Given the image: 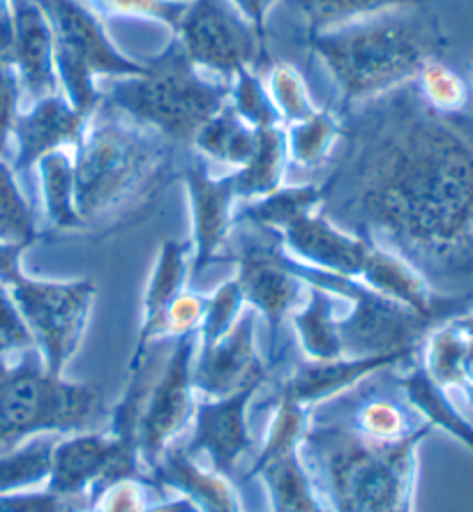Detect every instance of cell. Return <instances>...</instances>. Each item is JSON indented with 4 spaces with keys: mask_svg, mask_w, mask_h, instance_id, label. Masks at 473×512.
<instances>
[{
    "mask_svg": "<svg viewBox=\"0 0 473 512\" xmlns=\"http://www.w3.org/2000/svg\"><path fill=\"white\" fill-rule=\"evenodd\" d=\"M319 210L439 284L473 280V120L427 107L414 81L342 114Z\"/></svg>",
    "mask_w": 473,
    "mask_h": 512,
    "instance_id": "cell-1",
    "label": "cell"
},
{
    "mask_svg": "<svg viewBox=\"0 0 473 512\" xmlns=\"http://www.w3.org/2000/svg\"><path fill=\"white\" fill-rule=\"evenodd\" d=\"M305 42L335 79L344 109L414 81L448 49V35L427 7L390 10L305 35Z\"/></svg>",
    "mask_w": 473,
    "mask_h": 512,
    "instance_id": "cell-2",
    "label": "cell"
},
{
    "mask_svg": "<svg viewBox=\"0 0 473 512\" xmlns=\"http://www.w3.org/2000/svg\"><path fill=\"white\" fill-rule=\"evenodd\" d=\"M174 150L171 141L100 102L72 153L74 201L86 227L123 220L153 201L174 178Z\"/></svg>",
    "mask_w": 473,
    "mask_h": 512,
    "instance_id": "cell-3",
    "label": "cell"
},
{
    "mask_svg": "<svg viewBox=\"0 0 473 512\" xmlns=\"http://www.w3.org/2000/svg\"><path fill=\"white\" fill-rule=\"evenodd\" d=\"M231 81L208 79L171 40L137 77L104 79L102 102L160 134L174 146H192L199 127L229 102Z\"/></svg>",
    "mask_w": 473,
    "mask_h": 512,
    "instance_id": "cell-4",
    "label": "cell"
},
{
    "mask_svg": "<svg viewBox=\"0 0 473 512\" xmlns=\"http://www.w3.org/2000/svg\"><path fill=\"white\" fill-rule=\"evenodd\" d=\"M434 432L430 423L400 441L377 443L335 425L305 434L312 450L326 459L328 489L340 512H411L416 450Z\"/></svg>",
    "mask_w": 473,
    "mask_h": 512,
    "instance_id": "cell-5",
    "label": "cell"
},
{
    "mask_svg": "<svg viewBox=\"0 0 473 512\" xmlns=\"http://www.w3.org/2000/svg\"><path fill=\"white\" fill-rule=\"evenodd\" d=\"M30 351L0 376V448L42 432H86L102 416L100 390L51 376Z\"/></svg>",
    "mask_w": 473,
    "mask_h": 512,
    "instance_id": "cell-6",
    "label": "cell"
},
{
    "mask_svg": "<svg viewBox=\"0 0 473 512\" xmlns=\"http://www.w3.org/2000/svg\"><path fill=\"white\" fill-rule=\"evenodd\" d=\"M47 14L54 33V65L58 90L74 109L93 114L102 95L97 81L137 77L146 63L127 58L109 40L104 21L84 0H35Z\"/></svg>",
    "mask_w": 473,
    "mask_h": 512,
    "instance_id": "cell-7",
    "label": "cell"
},
{
    "mask_svg": "<svg viewBox=\"0 0 473 512\" xmlns=\"http://www.w3.org/2000/svg\"><path fill=\"white\" fill-rule=\"evenodd\" d=\"M291 268L305 284L319 286L333 296L354 303L344 319H337L344 358H374L393 356V353L414 358L416 349L425 344L427 335L439 328V323L381 296L354 277H340L326 273V270L310 268L296 261L294 256H291Z\"/></svg>",
    "mask_w": 473,
    "mask_h": 512,
    "instance_id": "cell-8",
    "label": "cell"
},
{
    "mask_svg": "<svg viewBox=\"0 0 473 512\" xmlns=\"http://www.w3.org/2000/svg\"><path fill=\"white\" fill-rule=\"evenodd\" d=\"M7 289L35 337L44 370L51 376H60L86 335L95 284L90 280H33L21 270L12 277Z\"/></svg>",
    "mask_w": 473,
    "mask_h": 512,
    "instance_id": "cell-9",
    "label": "cell"
},
{
    "mask_svg": "<svg viewBox=\"0 0 473 512\" xmlns=\"http://www.w3.org/2000/svg\"><path fill=\"white\" fill-rule=\"evenodd\" d=\"M174 37L201 72L222 81H231L243 67L268 63V49L231 0H187Z\"/></svg>",
    "mask_w": 473,
    "mask_h": 512,
    "instance_id": "cell-10",
    "label": "cell"
},
{
    "mask_svg": "<svg viewBox=\"0 0 473 512\" xmlns=\"http://www.w3.org/2000/svg\"><path fill=\"white\" fill-rule=\"evenodd\" d=\"M238 275L245 303L264 314L270 328V351H280L284 319L298 305L307 284L291 268V256L282 250L280 233L259 229L243 231L236 245Z\"/></svg>",
    "mask_w": 473,
    "mask_h": 512,
    "instance_id": "cell-11",
    "label": "cell"
},
{
    "mask_svg": "<svg viewBox=\"0 0 473 512\" xmlns=\"http://www.w3.org/2000/svg\"><path fill=\"white\" fill-rule=\"evenodd\" d=\"M305 432V409L289 395L280 397L264 450L250 476L264 478L273 512H324L298 459Z\"/></svg>",
    "mask_w": 473,
    "mask_h": 512,
    "instance_id": "cell-12",
    "label": "cell"
},
{
    "mask_svg": "<svg viewBox=\"0 0 473 512\" xmlns=\"http://www.w3.org/2000/svg\"><path fill=\"white\" fill-rule=\"evenodd\" d=\"M197 342L199 333L176 337L167 363L150 386L139 425V455H144L150 469L192 413V358Z\"/></svg>",
    "mask_w": 473,
    "mask_h": 512,
    "instance_id": "cell-13",
    "label": "cell"
},
{
    "mask_svg": "<svg viewBox=\"0 0 473 512\" xmlns=\"http://www.w3.org/2000/svg\"><path fill=\"white\" fill-rule=\"evenodd\" d=\"M187 197L192 210V266L194 275L204 273L210 263L220 261L229 247L231 222L236 213L234 173L213 178L201 160H190L183 169Z\"/></svg>",
    "mask_w": 473,
    "mask_h": 512,
    "instance_id": "cell-14",
    "label": "cell"
},
{
    "mask_svg": "<svg viewBox=\"0 0 473 512\" xmlns=\"http://www.w3.org/2000/svg\"><path fill=\"white\" fill-rule=\"evenodd\" d=\"M199 363L192 367V388L222 399L250 383H264L268 367L254 346V314L243 312L231 330L213 344H199Z\"/></svg>",
    "mask_w": 473,
    "mask_h": 512,
    "instance_id": "cell-15",
    "label": "cell"
},
{
    "mask_svg": "<svg viewBox=\"0 0 473 512\" xmlns=\"http://www.w3.org/2000/svg\"><path fill=\"white\" fill-rule=\"evenodd\" d=\"M282 247L305 266L326 270L340 277L358 280L372 240L344 231L328 220L321 210L300 215L280 233Z\"/></svg>",
    "mask_w": 473,
    "mask_h": 512,
    "instance_id": "cell-16",
    "label": "cell"
},
{
    "mask_svg": "<svg viewBox=\"0 0 473 512\" xmlns=\"http://www.w3.org/2000/svg\"><path fill=\"white\" fill-rule=\"evenodd\" d=\"M88 120L90 114L74 109L60 90L33 102L28 111H19L12 130V141L17 143L12 171L24 173L56 150L77 148Z\"/></svg>",
    "mask_w": 473,
    "mask_h": 512,
    "instance_id": "cell-17",
    "label": "cell"
},
{
    "mask_svg": "<svg viewBox=\"0 0 473 512\" xmlns=\"http://www.w3.org/2000/svg\"><path fill=\"white\" fill-rule=\"evenodd\" d=\"M259 388L261 383H250V386L236 390L234 395L199 404L194 413L197 432H194L190 446L183 448L185 453H206L213 459V469L220 476L229 478L238 459L250 453L252 448L245 411Z\"/></svg>",
    "mask_w": 473,
    "mask_h": 512,
    "instance_id": "cell-18",
    "label": "cell"
},
{
    "mask_svg": "<svg viewBox=\"0 0 473 512\" xmlns=\"http://www.w3.org/2000/svg\"><path fill=\"white\" fill-rule=\"evenodd\" d=\"M14 17L12 65L19 74L21 90L37 102L58 93L54 65V33L47 14L35 0H10Z\"/></svg>",
    "mask_w": 473,
    "mask_h": 512,
    "instance_id": "cell-19",
    "label": "cell"
},
{
    "mask_svg": "<svg viewBox=\"0 0 473 512\" xmlns=\"http://www.w3.org/2000/svg\"><path fill=\"white\" fill-rule=\"evenodd\" d=\"M190 247L192 243H180V240H164L160 252H157L153 275H150L146 296H144V323H141L137 349L132 360L146 356L148 346L157 337H164V314L180 293L185 291L187 273H190Z\"/></svg>",
    "mask_w": 473,
    "mask_h": 512,
    "instance_id": "cell-20",
    "label": "cell"
},
{
    "mask_svg": "<svg viewBox=\"0 0 473 512\" xmlns=\"http://www.w3.org/2000/svg\"><path fill=\"white\" fill-rule=\"evenodd\" d=\"M111 453H114V439L104 434L79 432L72 439L56 443L51 455L49 489L63 496L86 494V489L93 494Z\"/></svg>",
    "mask_w": 473,
    "mask_h": 512,
    "instance_id": "cell-21",
    "label": "cell"
},
{
    "mask_svg": "<svg viewBox=\"0 0 473 512\" xmlns=\"http://www.w3.org/2000/svg\"><path fill=\"white\" fill-rule=\"evenodd\" d=\"M411 358L404 356H374V358H340L330 363H307L298 365V370L291 374V379L284 383L282 393L294 397L298 404L319 402L330 395H337L340 390L356 386L360 379L384 367H395L400 363H409Z\"/></svg>",
    "mask_w": 473,
    "mask_h": 512,
    "instance_id": "cell-22",
    "label": "cell"
},
{
    "mask_svg": "<svg viewBox=\"0 0 473 512\" xmlns=\"http://www.w3.org/2000/svg\"><path fill=\"white\" fill-rule=\"evenodd\" d=\"M155 478L190 496L201 512H238L236 496L224 476L197 469L183 448H164L153 466Z\"/></svg>",
    "mask_w": 473,
    "mask_h": 512,
    "instance_id": "cell-23",
    "label": "cell"
},
{
    "mask_svg": "<svg viewBox=\"0 0 473 512\" xmlns=\"http://www.w3.org/2000/svg\"><path fill=\"white\" fill-rule=\"evenodd\" d=\"M287 162V130L282 125L257 130L250 160L234 173L238 201H254L280 190Z\"/></svg>",
    "mask_w": 473,
    "mask_h": 512,
    "instance_id": "cell-24",
    "label": "cell"
},
{
    "mask_svg": "<svg viewBox=\"0 0 473 512\" xmlns=\"http://www.w3.org/2000/svg\"><path fill=\"white\" fill-rule=\"evenodd\" d=\"M397 388L402 390L404 399L425 423H430L434 429H444L473 453V427L450 404L448 390L434 383L423 365H411L402 376H397Z\"/></svg>",
    "mask_w": 473,
    "mask_h": 512,
    "instance_id": "cell-25",
    "label": "cell"
},
{
    "mask_svg": "<svg viewBox=\"0 0 473 512\" xmlns=\"http://www.w3.org/2000/svg\"><path fill=\"white\" fill-rule=\"evenodd\" d=\"M40 173L44 215L54 233H84L86 222L77 213L74 201V155L70 150H56L35 164Z\"/></svg>",
    "mask_w": 473,
    "mask_h": 512,
    "instance_id": "cell-26",
    "label": "cell"
},
{
    "mask_svg": "<svg viewBox=\"0 0 473 512\" xmlns=\"http://www.w3.org/2000/svg\"><path fill=\"white\" fill-rule=\"evenodd\" d=\"M333 307V293L319 289V286H310L307 305L291 316L300 346L312 363H330V360L344 358Z\"/></svg>",
    "mask_w": 473,
    "mask_h": 512,
    "instance_id": "cell-27",
    "label": "cell"
},
{
    "mask_svg": "<svg viewBox=\"0 0 473 512\" xmlns=\"http://www.w3.org/2000/svg\"><path fill=\"white\" fill-rule=\"evenodd\" d=\"M324 201V187L321 183H303L280 187L268 197L243 201V208L234 213V220L250 222L254 227L282 233L291 222L298 220L300 215L312 213Z\"/></svg>",
    "mask_w": 473,
    "mask_h": 512,
    "instance_id": "cell-28",
    "label": "cell"
},
{
    "mask_svg": "<svg viewBox=\"0 0 473 512\" xmlns=\"http://www.w3.org/2000/svg\"><path fill=\"white\" fill-rule=\"evenodd\" d=\"M349 418L354 423L347 427V432L377 443L400 441L425 425V420L414 413L409 402L404 406L400 399L388 395L379 397L372 390H367L363 402H356Z\"/></svg>",
    "mask_w": 473,
    "mask_h": 512,
    "instance_id": "cell-29",
    "label": "cell"
},
{
    "mask_svg": "<svg viewBox=\"0 0 473 512\" xmlns=\"http://www.w3.org/2000/svg\"><path fill=\"white\" fill-rule=\"evenodd\" d=\"M254 141H257V130H252L227 102L213 118H208L199 127L192 146L210 160L231 164L238 169L250 160Z\"/></svg>",
    "mask_w": 473,
    "mask_h": 512,
    "instance_id": "cell-30",
    "label": "cell"
},
{
    "mask_svg": "<svg viewBox=\"0 0 473 512\" xmlns=\"http://www.w3.org/2000/svg\"><path fill=\"white\" fill-rule=\"evenodd\" d=\"M305 19V35L340 28L404 7H427V0H287Z\"/></svg>",
    "mask_w": 473,
    "mask_h": 512,
    "instance_id": "cell-31",
    "label": "cell"
},
{
    "mask_svg": "<svg viewBox=\"0 0 473 512\" xmlns=\"http://www.w3.org/2000/svg\"><path fill=\"white\" fill-rule=\"evenodd\" d=\"M287 130L289 160L298 167H319L342 139V116L328 109H317L312 116L298 120Z\"/></svg>",
    "mask_w": 473,
    "mask_h": 512,
    "instance_id": "cell-32",
    "label": "cell"
},
{
    "mask_svg": "<svg viewBox=\"0 0 473 512\" xmlns=\"http://www.w3.org/2000/svg\"><path fill=\"white\" fill-rule=\"evenodd\" d=\"M423 351V367L425 372L432 376V381L439 383V386L446 390H462L464 381H467L464 363H467L469 335H464L462 330L455 326V321H448L427 335Z\"/></svg>",
    "mask_w": 473,
    "mask_h": 512,
    "instance_id": "cell-33",
    "label": "cell"
},
{
    "mask_svg": "<svg viewBox=\"0 0 473 512\" xmlns=\"http://www.w3.org/2000/svg\"><path fill=\"white\" fill-rule=\"evenodd\" d=\"M414 84L418 95L423 97L427 107L439 114H464L469 104V88L453 67H448L441 58H434L420 67Z\"/></svg>",
    "mask_w": 473,
    "mask_h": 512,
    "instance_id": "cell-34",
    "label": "cell"
},
{
    "mask_svg": "<svg viewBox=\"0 0 473 512\" xmlns=\"http://www.w3.org/2000/svg\"><path fill=\"white\" fill-rule=\"evenodd\" d=\"M54 441H28L14 453L0 457V496L17 494L21 489L40 485L51 473V455Z\"/></svg>",
    "mask_w": 473,
    "mask_h": 512,
    "instance_id": "cell-35",
    "label": "cell"
},
{
    "mask_svg": "<svg viewBox=\"0 0 473 512\" xmlns=\"http://www.w3.org/2000/svg\"><path fill=\"white\" fill-rule=\"evenodd\" d=\"M37 238L33 210L19 190L17 173L0 160V243L33 245Z\"/></svg>",
    "mask_w": 473,
    "mask_h": 512,
    "instance_id": "cell-36",
    "label": "cell"
},
{
    "mask_svg": "<svg viewBox=\"0 0 473 512\" xmlns=\"http://www.w3.org/2000/svg\"><path fill=\"white\" fill-rule=\"evenodd\" d=\"M229 104L252 130H266V127L282 125L273 97H270L264 81L254 74L252 67H243V70H238L231 77Z\"/></svg>",
    "mask_w": 473,
    "mask_h": 512,
    "instance_id": "cell-37",
    "label": "cell"
},
{
    "mask_svg": "<svg viewBox=\"0 0 473 512\" xmlns=\"http://www.w3.org/2000/svg\"><path fill=\"white\" fill-rule=\"evenodd\" d=\"M268 93L273 97V104L277 114L282 118L284 127L294 125L298 120H305L317 111L305 79L300 77V72L291 63L273 65V70H270Z\"/></svg>",
    "mask_w": 473,
    "mask_h": 512,
    "instance_id": "cell-38",
    "label": "cell"
},
{
    "mask_svg": "<svg viewBox=\"0 0 473 512\" xmlns=\"http://www.w3.org/2000/svg\"><path fill=\"white\" fill-rule=\"evenodd\" d=\"M97 17L107 19H146L167 26L176 33L187 0H86Z\"/></svg>",
    "mask_w": 473,
    "mask_h": 512,
    "instance_id": "cell-39",
    "label": "cell"
},
{
    "mask_svg": "<svg viewBox=\"0 0 473 512\" xmlns=\"http://www.w3.org/2000/svg\"><path fill=\"white\" fill-rule=\"evenodd\" d=\"M245 296L236 277L224 282L213 296H208V307L199 328V344H213L231 330L243 314Z\"/></svg>",
    "mask_w": 473,
    "mask_h": 512,
    "instance_id": "cell-40",
    "label": "cell"
},
{
    "mask_svg": "<svg viewBox=\"0 0 473 512\" xmlns=\"http://www.w3.org/2000/svg\"><path fill=\"white\" fill-rule=\"evenodd\" d=\"M0 512H93V501L86 494L63 496L47 489L37 494L0 496Z\"/></svg>",
    "mask_w": 473,
    "mask_h": 512,
    "instance_id": "cell-41",
    "label": "cell"
},
{
    "mask_svg": "<svg viewBox=\"0 0 473 512\" xmlns=\"http://www.w3.org/2000/svg\"><path fill=\"white\" fill-rule=\"evenodd\" d=\"M93 512H199L197 506H192L190 501H178L169 503V506L148 510L144 501V492H141L139 483L134 478L120 480V483L111 485L107 492L102 494L100 510Z\"/></svg>",
    "mask_w": 473,
    "mask_h": 512,
    "instance_id": "cell-42",
    "label": "cell"
},
{
    "mask_svg": "<svg viewBox=\"0 0 473 512\" xmlns=\"http://www.w3.org/2000/svg\"><path fill=\"white\" fill-rule=\"evenodd\" d=\"M208 307V296L194 291H183L164 314V337H180L185 333H199Z\"/></svg>",
    "mask_w": 473,
    "mask_h": 512,
    "instance_id": "cell-43",
    "label": "cell"
},
{
    "mask_svg": "<svg viewBox=\"0 0 473 512\" xmlns=\"http://www.w3.org/2000/svg\"><path fill=\"white\" fill-rule=\"evenodd\" d=\"M21 95H24V90H21L17 70L12 65L0 63V160H5L7 150H10Z\"/></svg>",
    "mask_w": 473,
    "mask_h": 512,
    "instance_id": "cell-44",
    "label": "cell"
},
{
    "mask_svg": "<svg viewBox=\"0 0 473 512\" xmlns=\"http://www.w3.org/2000/svg\"><path fill=\"white\" fill-rule=\"evenodd\" d=\"M0 344L7 351L35 349V337L5 284H0Z\"/></svg>",
    "mask_w": 473,
    "mask_h": 512,
    "instance_id": "cell-45",
    "label": "cell"
},
{
    "mask_svg": "<svg viewBox=\"0 0 473 512\" xmlns=\"http://www.w3.org/2000/svg\"><path fill=\"white\" fill-rule=\"evenodd\" d=\"M277 3V0H231V5L243 14V19L252 26L254 35L261 47L266 49V21H268V10Z\"/></svg>",
    "mask_w": 473,
    "mask_h": 512,
    "instance_id": "cell-46",
    "label": "cell"
},
{
    "mask_svg": "<svg viewBox=\"0 0 473 512\" xmlns=\"http://www.w3.org/2000/svg\"><path fill=\"white\" fill-rule=\"evenodd\" d=\"M12 47H14L12 3L10 0H0V63L12 65Z\"/></svg>",
    "mask_w": 473,
    "mask_h": 512,
    "instance_id": "cell-47",
    "label": "cell"
},
{
    "mask_svg": "<svg viewBox=\"0 0 473 512\" xmlns=\"http://www.w3.org/2000/svg\"><path fill=\"white\" fill-rule=\"evenodd\" d=\"M453 321H455V326L460 328L464 335L473 337V310H469L467 314H462V316H457V319H453Z\"/></svg>",
    "mask_w": 473,
    "mask_h": 512,
    "instance_id": "cell-48",
    "label": "cell"
},
{
    "mask_svg": "<svg viewBox=\"0 0 473 512\" xmlns=\"http://www.w3.org/2000/svg\"><path fill=\"white\" fill-rule=\"evenodd\" d=\"M5 353H7V349L3 344H0V376L5 374V370H7V363H5Z\"/></svg>",
    "mask_w": 473,
    "mask_h": 512,
    "instance_id": "cell-49",
    "label": "cell"
},
{
    "mask_svg": "<svg viewBox=\"0 0 473 512\" xmlns=\"http://www.w3.org/2000/svg\"><path fill=\"white\" fill-rule=\"evenodd\" d=\"M462 395H464V399H467V404L473 409V386L462 388Z\"/></svg>",
    "mask_w": 473,
    "mask_h": 512,
    "instance_id": "cell-50",
    "label": "cell"
},
{
    "mask_svg": "<svg viewBox=\"0 0 473 512\" xmlns=\"http://www.w3.org/2000/svg\"><path fill=\"white\" fill-rule=\"evenodd\" d=\"M471 72H473V70H471Z\"/></svg>",
    "mask_w": 473,
    "mask_h": 512,
    "instance_id": "cell-51",
    "label": "cell"
}]
</instances>
